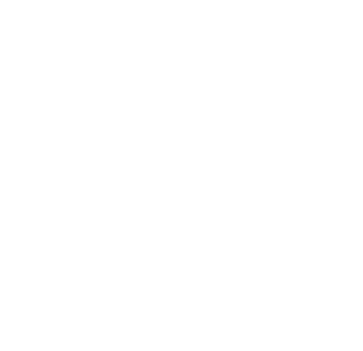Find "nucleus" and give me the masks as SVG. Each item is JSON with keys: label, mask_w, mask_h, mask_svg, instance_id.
I'll use <instances>...</instances> for the list:
<instances>
[]
</instances>
